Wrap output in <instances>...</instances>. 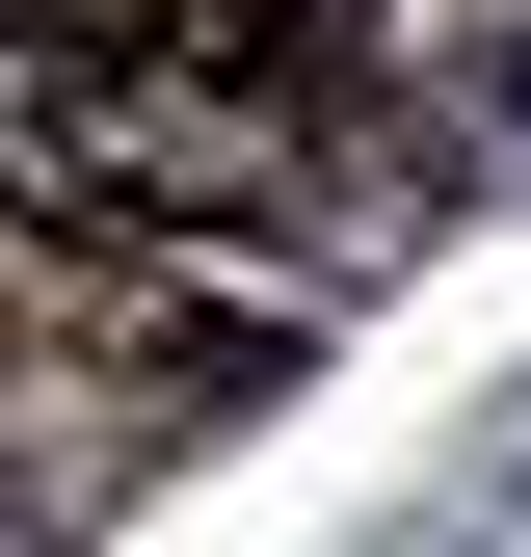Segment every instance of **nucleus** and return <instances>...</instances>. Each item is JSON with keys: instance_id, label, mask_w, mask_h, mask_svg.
<instances>
[{"instance_id": "obj_1", "label": "nucleus", "mask_w": 531, "mask_h": 557, "mask_svg": "<svg viewBox=\"0 0 531 557\" xmlns=\"http://www.w3.org/2000/svg\"><path fill=\"white\" fill-rule=\"evenodd\" d=\"M0 186L27 213H266L293 133L239 81H186L160 27H107V0H0Z\"/></svg>"}]
</instances>
